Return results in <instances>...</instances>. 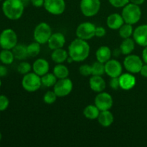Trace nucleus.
<instances>
[{"instance_id": "c9c22d12", "label": "nucleus", "mask_w": 147, "mask_h": 147, "mask_svg": "<svg viewBox=\"0 0 147 147\" xmlns=\"http://www.w3.org/2000/svg\"><path fill=\"white\" fill-rule=\"evenodd\" d=\"M109 1L111 4V5L116 7V8L123 7L126 4L130 3V0H109Z\"/></svg>"}, {"instance_id": "49530a36", "label": "nucleus", "mask_w": 147, "mask_h": 147, "mask_svg": "<svg viewBox=\"0 0 147 147\" xmlns=\"http://www.w3.org/2000/svg\"><path fill=\"white\" fill-rule=\"evenodd\" d=\"M1 84H2V83H1V78H0V88H1Z\"/></svg>"}, {"instance_id": "2f4dec72", "label": "nucleus", "mask_w": 147, "mask_h": 147, "mask_svg": "<svg viewBox=\"0 0 147 147\" xmlns=\"http://www.w3.org/2000/svg\"><path fill=\"white\" fill-rule=\"evenodd\" d=\"M57 96L55 91H51V90H48L45 93L44 96H43V101L47 104H53L57 100Z\"/></svg>"}, {"instance_id": "9d476101", "label": "nucleus", "mask_w": 147, "mask_h": 147, "mask_svg": "<svg viewBox=\"0 0 147 147\" xmlns=\"http://www.w3.org/2000/svg\"><path fill=\"white\" fill-rule=\"evenodd\" d=\"M73 88V83L70 79H58L54 86V91L59 98L65 97L72 92Z\"/></svg>"}, {"instance_id": "c756f323", "label": "nucleus", "mask_w": 147, "mask_h": 147, "mask_svg": "<svg viewBox=\"0 0 147 147\" xmlns=\"http://www.w3.org/2000/svg\"><path fill=\"white\" fill-rule=\"evenodd\" d=\"M27 50L28 57H37L39 55V53H40V50H41L40 44L36 41L30 43V45L27 46Z\"/></svg>"}, {"instance_id": "e433bc0d", "label": "nucleus", "mask_w": 147, "mask_h": 147, "mask_svg": "<svg viewBox=\"0 0 147 147\" xmlns=\"http://www.w3.org/2000/svg\"><path fill=\"white\" fill-rule=\"evenodd\" d=\"M109 84H110V87L113 90H119V88H121L120 83H119V77L118 78H111Z\"/></svg>"}, {"instance_id": "6ab92c4d", "label": "nucleus", "mask_w": 147, "mask_h": 147, "mask_svg": "<svg viewBox=\"0 0 147 147\" xmlns=\"http://www.w3.org/2000/svg\"><path fill=\"white\" fill-rule=\"evenodd\" d=\"M90 89L96 93H100L105 90L106 83L104 79L100 76H93L89 80Z\"/></svg>"}, {"instance_id": "a211bd4d", "label": "nucleus", "mask_w": 147, "mask_h": 147, "mask_svg": "<svg viewBox=\"0 0 147 147\" xmlns=\"http://www.w3.org/2000/svg\"><path fill=\"white\" fill-rule=\"evenodd\" d=\"M125 23L121 14L119 13H113L107 17L106 24L109 28L111 30H119L121 27Z\"/></svg>"}, {"instance_id": "a19ab883", "label": "nucleus", "mask_w": 147, "mask_h": 147, "mask_svg": "<svg viewBox=\"0 0 147 147\" xmlns=\"http://www.w3.org/2000/svg\"><path fill=\"white\" fill-rule=\"evenodd\" d=\"M139 73H140L143 77L147 78V64H146V63H145V65H143Z\"/></svg>"}, {"instance_id": "bb28decb", "label": "nucleus", "mask_w": 147, "mask_h": 147, "mask_svg": "<svg viewBox=\"0 0 147 147\" xmlns=\"http://www.w3.org/2000/svg\"><path fill=\"white\" fill-rule=\"evenodd\" d=\"M15 59L11 50L2 49L0 52V62L4 65H11Z\"/></svg>"}, {"instance_id": "393cba45", "label": "nucleus", "mask_w": 147, "mask_h": 147, "mask_svg": "<svg viewBox=\"0 0 147 147\" xmlns=\"http://www.w3.org/2000/svg\"><path fill=\"white\" fill-rule=\"evenodd\" d=\"M11 50H12L15 59H17V60H25L28 57L27 46L24 45L17 44Z\"/></svg>"}, {"instance_id": "c85d7f7f", "label": "nucleus", "mask_w": 147, "mask_h": 147, "mask_svg": "<svg viewBox=\"0 0 147 147\" xmlns=\"http://www.w3.org/2000/svg\"><path fill=\"white\" fill-rule=\"evenodd\" d=\"M119 35L121 38L126 39L129 38L133 35L134 29L132 27V24L124 23L119 30Z\"/></svg>"}, {"instance_id": "7ed1b4c3", "label": "nucleus", "mask_w": 147, "mask_h": 147, "mask_svg": "<svg viewBox=\"0 0 147 147\" xmlns=\"http://www.w3.org/2000/svg\"><path fill=\"white\" fill-rule=\"evenodd\" d=\"M142 14V9L139 5L131 2L123 7L121 12L125 23L132 25L136 24L140 20Z\"/></svg>"}, {"instance_id": "39448f33", "label": "nucleus", "mask_w": 147, "mask_h": 147, "mask_svg": "<svg viewBox=\"0 0 147 147\" xmlns=\"http://www.w3.org/2000/svg\"><path fill=\"white\" fill-rule=\"evenodd\" d=\"M52 34L51 27L46 22H40L34 28L33 37L36 42L43 45L47 43Z\"/></svg>"}, {"instance_id": "9b49d317", "label": "nucleus", "mask_w": 147, "mask_h": 147, "mask_svg": "<svg viewBox=\"0 0 147 147\" xmlns=\"http://www.w3.org/2000/svg\"><path fill=\"white\" fill-rule=\"evenodd\" d=\"M46 11L53 15H60L65 10V0H45L44 6Z\"/></svg>"}, {"instance_id": "f03ea898", "label": "nucleus", "mask_w": 147, "mask_h": 147, "mask_svg": "<svg viewBox=\"0 0 147 147\" xmlns=\"http://www.w3.org/2000/svg\"><path fill=\"white\" fill-rule=\"evenodd\" d=\"M24 7V3L21 0H4L1 9L7 19L17 20L23 15Z\"/></svg>"}, {"instance_id": "dca6fc26", "label": "nucleus", "mask_w": 147, "mask_h": 147, "mask_svg": "<svg viewBox=\"0 0 147 147\" xmlns=\"http://www.w3.org/2000/svg\"><path fill=\"white\" fill-rule=\"evenodd\" d=\"M65 37L61 32H55L52 34L51 37L47 42V45L50 50H54L56 49L63 48L65 44Z\"/></svg>"}, {"instance_id": "412c9836", "label": "nucleus", "mask_w": 147, "mask_h": 147, "mask_svg": "<svg viewBox=\"0 0 147 147\" xmlns=\"http://www.w3.org/2000/svg\"><path fill=\"white\" fill-rule=\"evenodd\" d=\"M111 55V50L108 46H101L96 51V57L98 61L105 64L110 60Z\"/></svg>"}, {"instance_id": "a878e982", "label": "nucleus", "mask_w": 147, "mask_h": 147, "mask_svg": "<svg viewBox=\"0 0 147 147\" xmlns=\"http://www.w3.org/2000/svg\"><path fill=\"white\" fill-rule=\"evenodd\" d=\"M53 73L57 77V79H63L68 77L69 72L68 68L65 65L61 64H57L53 68Z\"/></svg>"}, {"instance_id": "4be33fe9", "label": "nucleus", "mask_w": 147, "mask_h": 147, "mask_svg": "<svg viewBox=\"0 0 147 147\" xmlns=\"http://www.w3.org/2000/svg\"><path fill=\"white\" fill-rule=\"evenodd\" d=\"M68 57V52H67L63 48L54 50L51 54V59L53 62H55L57 64H61V63L67 61V59Z\"/></svg>"}, {"instance_id": "0eeeda50", "label": "nucleus", "mask_w": 147, "mask_h": 147, "mask_svg": "<svg viewBox=\"0 0 147 147\" xmlns=\"http://www.w3.org/2000/svg\"><path fill=\"white\" fill-rule=\"evenodd\" d=\"M143 65V60L136 55H128L123 60V67L126 71L132 74L139 73Z\"/></svg>"}, {"instance_id": "a18cd8bd", "label": "nucleus", "mask_w": 147, "mask_h": 147, "mask_svg": "<svg viewBox=\"0 0 147 147\" xmlns=\"http://www.w3.org/2000/svg\"><path fill=\"white\" fill-rule=\"evenodd\" d=\"M1 139H2V134H1V133L0 132V141L1 140Z\"/></svg>"}, {"instance_id": "f704fd0d", "label": "nucleus", "mask_w": 147, "mask_h": 147, "mask_svg": "<svg viewBox=\"0 0 147 147\" xmlns=\"http://www.w3.org/2000/svg\"><path fill=\"white\" fill-rule=\"evenodd\" d=\"M9 106V100L4 95H0V111L7 110Z\"/></svg>"}, {"instance_id": "473e14b6", "label": "nucleus", "mask_w": 147, "mask_h": 147, "mask_svg": "<svg viewBox=\"0 0 147 147\" xmlns=\"http://www.w3.org/2000/svg\"><path fill=\"white\" fill-rule=\"evenodd\" d=\"M32 66L27 62H22L19 64L18 67H17V71L22 75H26L27 73H30Z\"/></svg>"}, {"instance_id": "72a5a7b5", "label": "nucleus", "mask_w": 147, "mask_h": 147, "mask_svg": "<svg viewBox=\"0 0 147 147\" xmlns=\"http://www.w3.org/2000/svg\"><path fill=\"white\" fill-rule=\"evenodd\" d=\"M80 74L83 76H89L92 75V67L91 65L88 64L82 65L79 68Z\"/></svg>"}, {"instance_id": "2eb2a0df", "label": "nucleus", "mask_w": 147, "mask_h": 147, "mask_svg": "<svg viewBox=\"0 0 147 147\" xmlns=\"http://www.w3.org/2000/svg\"><path fill=\"white\" fill-rule=\"evenodd\" d=\"M120 88L123 90H129L133 88L136 83V80L134 74L130 73H122L119 77Z\"/></svg>"}, {"instance_id": "20e7f679", "label": "nucleus", "mask_w": 147, "mask_h": 147, "mask_svg": "<svg viewBox=\"0 0 147 147\" xmlns=\"http://www.w3.org/2000/svg\"><path fill=\"white\" fill-rule=\"evenodd\" d=\"M17 34L12 29L7 28L0 33V47L6 50H12L17 45Z\"/></svg>"}, {"instance_id": "aec40b11", "label": "nucleus", "mask_w": 147, "mask_h": 147, "mask_svg": "<svg viewBox=\"0 0 147 147\" xmlns=\"http://www.w3.org/2000/svg\"><path fill=\"white\" fill-rule=\"evenodd\" d=\"M97 119L100 126L103 127H109L113 124L114 121V116L109 110L102 111L99 113Z\"/></svg>"}, {"instance_id": "58836bf2", "label": "nucleus", "mask_w": 147, "mask_h": 147, "mask_svg": "<svg viewBox=\"0 0 147 147\" xmlns=\"http://www.w3.org/2000/svg\"><path fill=\"white\" fill-rule=\"evenodd\" d=\"M30 3L35 7H41L44 6L45 0H31Z\"/></svg>"}, {"instance_id": "6e6552de", "label": "nucleus", "mask_w": 147, "mask_h": 147, "mask_svg": "<svg viewBox=\"0 0 147 147\" xmlns=\"http://www.w3.org/2000/svg\"><path fill=\"white\" fill-rule=\"evenodd\" d=\"M80 8L82 14L87 17L96 15L100 9V0H81Z\"/></svg>"}, {"instance_id": "f3484780", "label": "nucleus", "mask_w": 147, "mask_h": 147, "mask_svg": "<svg viewBox=\"0 0 147 147\" xmlns=\"http://www.w3.org/2000/svg\"><path fill=\"white\" fill-rule=\"evenodd\" d=\"M32 70L34 73L40 76V77L49 73L50 64L48 61L44 58L37 59L32 65Z\"/></svg>"}, {"instance_id": "423d86ee", "label": "nucleus", "mask_w": 147, "mask_h": 147, "mask_svg": "<svg viewBox=\"0 0 147 147\" xmlns=\"http://www.w3.org/2000/svg\"><path fill=\"white\" fill-rule=\"evenodd\" d=\"M22 88L27 92H35L41 87V77L35 73H29L24 75L22 80Z\"/></svg>"}, {"instance_id": "4c0bfd02", "label": "nucleus", "mask_w": 147, "mask_h": 147, "mask_svg": "<svg viewBox=\"0 0 147 147\" xmlns=\"http://www.w3.org/2000/svg\"><path fill=\"white\" fill-rule=\"evenodd\" d=\"M106 30L104 27H96V37H103L106 35Z\"/></svg>"}, {"instance_id": "37998d69", "label": "nucleus", "mask_w": 147, "mask_h": 147, "mask_svg": "<svg viewBox=\"0 0 147 147\" xmlns=\"http://www.w3.org/2000/svg\"><path fill=\"white\" fill-rule=\"evenodd\" d=\"M145 1V0H130L131 3H133V4H137V5H142V4H144V2Z\"/></svg>"}, {"instance_id": "c03bdc74", "label": "nucleus", "mask_w": 147, "mask_h": 147, "mask_svg": "<svg viewBox=\"0 0 147 147\" xmlns=\"http://www.w3.org/2000/svg\"><path fill=\"white\" fill-rule=\"evenodd\" d=\"M21 1L24 3V6H27L29 3L31 2V0H21Z\"/></svg>"}, {"instance_id": "b1692460", "label": "nucleus", "mask_w": 147, "mask_h": 147, "mask_svg": "<svg viewBox=\"0 0 147 147\" xmlns=\"http://www.w3.org/2000/svg\"><path fill=\"white\" fill-rule=\"evenodd\" d=\"M100 111L96 105H88L83 110V115L89 120H96L98 119Z\"/></svg>"}, {"instance_id": "ea45409f", "label": "nucleus", "mask_w": 147, "mask_h": 147, "mask_svg": "<svg viewBox=\"0 0 147 147\" xmlns=\"http://www.w3.org/2000/svg\"><path fill=\"white\" fill-rule=\"evenodd\" d=\"M8 73V70L7 67L3 65H0V78H2L6 76Z\"/></svg>"}, {"instance_id": "4468645a", "label": "nucleus", "mask_w": 147, "mask_h": 147, "mask_svg": "<svg viewBox=\"0 0 147 147\" xmlns=\"http://www.w3.org/2000/svg\"><path fill=\"white\" fill-rule=\"evenodd\" d=\"M133 39L135 42L142 47L147 46V24L139 25L134 30Z\"/></svg>"}, {"instance_id": "f8f14e48", "label": "nucleus", "mask_w": 147, "mask_h": 147, "mask_svg": "<svg viewBox=\"0 0 147 147\" xmlns=\"http://www.w3.org/2000/svg\"><path fill=\"white\" fill-rule=\"evenodd\" d=\"M94 103L98 109L102 111L110 110L113 105V99L109 93L106 92H100L96 96Z\"/></svg>"}, {"instance_id": "cd10ccee", "label": "nucleus", "mask_w": 147, "mask_h": 147, "mask_svg": "<svg viewBox=\"0 0 147 147\" xmlns=\"http://www.w3.org/2000/svg\"><path fill=\"white\" fill-rule=\"evenodd\" d=\"M57 77L55 76L54 73H49L44 75L41 77L42 85L47 88L54 87L55 83H57Z\"/></svg>"}, {"instance_id": "1a4fd4ad", "label": "nucleus", "mask_w": 147, "mask_h": 147, "mask_svg": "<svg viewBox=\"0 0 147 147\" xmlns=\"http://www.w3.org/2000/svg\"><path fill=\"white\" fill-rule=\"evenodd\" d=\"M96 26L89 22H83L78 26L76 29V36L78 38L84 40H89L96 37Z\"/></svg>"}, {"instance_id": "ddd939ff", "label": "nucleus", "mask_w": 147, "mask_h": 147, "mask_svg": "<svg viewBox=\"0 0 147 147\" xmlns=\"http://www.w3.org/2000/svg\"><path fill=\"white\" fill-rule=\"evenodd\" d=\"M123 67L117 60H109L105 63V73L110 78H118L122 74Z\"/></svg>"}, {"instance_id": "79ce46f5", "label": "nucleus", "mask_w": 147, "mask_h": 147, "mask_svg": "<svg viewBox=\"0 0 147 147\" xmlns=\"http://www.w3.org/2000/svg\"><path fill=\"white\" fill-rule=\"evenodd\" d=\"M142 60L146 64H147V46L144 47V49L142 51Z\"/></svg>"}, {"instance_id": "7c9ffc66", "label": "nucleus", "mask_w": 147, "mask_h": 147, "mask_svg": "<svg viewBox=\"0 0 147 147\" xmlns=\"http://www.w3.org/2000/svg\"><path fill=\"white\" fill-rule=\"evenodd\" d=\"M92 76H102L105 73V64L99 61H96L91 65Z\"/></svg>"}, {"instance_id": "f257e3e1", "label": "nucleus", "mask_w": 147, "mask_h": 147, "mask_svg": "<svg viewBox=\"0 0 147 147\" xmlns=\"http://www.w3.org/2000/svg\"><path fill=\"white\" fill-rule=\"evenodd\" d=\"M90 47L86 40L76 38L70 42L68 47L69 56L76 63L83 62L88 58Z\"/></svg>"}, {"instance_id": "5701e85b", "label": "nucleus", "mask_w": 147, "mask_h": 147, "mask_svg": "<svg viewBox=\"0 0 147 147\" xmlns=\"http://www.w3.org/2000/svg\"><path fill=\"white\" fill-rule=\"evenodd\" d=\"M135 44L136 42H135L134 40L131 39V37L123 39L120 45V48H119L121 54L124 55L131 54V53L135 49Z\"/></svg>"}, {"instance_id": "de8ad7c7", "label": "nucleus", "mask_w": 147, "mask_h": 147, "mask_svg": "<svg viewBox=\"0 0 147 147\" xmlns=\"http://www.w3.org/2000/svg\"><path fill=\"white\" fill-rule=\"evenodd\" d=\"M0 1H2V0H0Z\"/></svg>"}]
</instances>
